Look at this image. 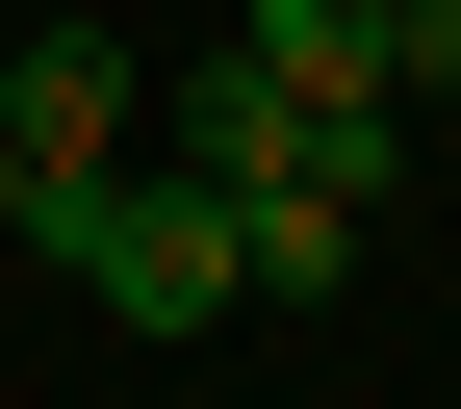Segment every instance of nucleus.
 I'll return each mask as SVG.
<instances>
[{
  "instance_id": "1",
  "label": "nucleus",
  "mask_w": 461,
  "mask_h": 409,
  "mask_svg": "<svg viewBox=\"0 0 461 409\" xmlns=\"http://www.w3.org/2000/svg\"><path fill=\"white\" fill-rule=\"evenodd\" d=\"M26 256L129 333H205L230 307V180H26Z\"/></svg>"
},
{
  "instance_id": "2",
  "label": "nucleus",
  "mask_w": 461,
  "mask_h": 409,
  "mask_svg": "<svg viewBox=\"0 0 461 409\" xmlns=\"http://www.w3.org/2000/svg\"><path fill=\"white\" fill-rule=\"evenodd\" d=\"M0 154H26V180H129V154H154V77L103 26H26V51H0Z\"/></svg>"
},
{
  "instance_id": "3",
  "label": "nucleus",
  "mask_w": 461,
  "mask_h": 409,
  "mask_svg": "<svg viewBox=\"0 0 461 409\" xmlns=\"http://www.w3.org/2000/svg\"><path fill=\"white\" fill-rule=\"evenodd\" d=\"M154 154H180V180H384V129H333V102H282L257 51H205V77L154 102Z\"/></svg>"
},
{
  "instance_id": "4",
  "label": "nucleus",
  "mask_w": 461,
  "mask_h": 409,
  "mask_svg": "<svg viewBox=\"0 0 461 409\" xmlns=\"http://www.w3.org/2000/svg\"><path fill=\"white\" fill-rule=\"evenodd\" d=\"M230 51H257L282 102H333V129H384V102H411V26H384V0H257Z\"/></svg>"
},
{
  "instance_id": "5",
  "label": "nucleus",
  "mask_w": 461,
  "mask_h": 409,
  "mask_svg": "<svg viewBox=\"0 0 461 409\" xmlns=\"http://www.w3.org/2000/svg\"><path fill=\"white\" fill-rule=\"evenodd\" d=\"M359 281V180H230V307H333Z\"/></svg>"
},
{
  "instance_id": "6",
  "label": "nucleus",
  "mask_w": 461,
  "mask_h": 409,
  "mask_svg": "<svg viewBox=\"0 0 461 409\" xmlns=\"http://www.w3.org/2000/svg\"><path fill=\"white\" fill-rule=\"evenodd\" d=\"M384 26H411V77H436V102H461V0H384Z\"/></svg>"
},
{
  "instance_id": "7",
  "label": "nucleus",
  "mask_w": 461,
  "mask_h": 409,
  "mask_svg": "<svg viewBox=\"0 0 461 409\" xmlns=\"http://www.w3.org/2000/svg\"><path fill=\"white\" fill-rule=\"evenodd\" d=\"M0 256H26V154H0Z\"/></svg>"
}]
</instances>
